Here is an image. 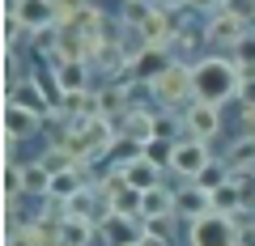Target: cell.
Here are the masks:
<instances>
[{
    "label": "cell",
    "mask_w": 255,
    "mask_h": 246,
    "mask_svg": "<svg viewBox=\"0 0 255 246\" xmlns=\"http://www.w3.org/2000/svg\"><path fill=\"white\" fill-rule=\"evenodd\" d=\"M251 26H243V21L230 13V4H217V9H209V21H204V43L209 47H217V51H234L238 47V38L247 34Z\"/></svg>",
    "instance_id": "cell-4"
},
{
    "label": "cell",
    "mask_w": 255,
    "mask_h": 246,
    "mask_svg": "<svg viewBox=\"0 0 255 246\" xmlns=\"http://www.w3.org/2000/svg\"><path fill=\"white\" fill-rule=\"evenodd\" d=\"M238 102L255 110V77H251V81H243V93H238Z\"/></svg>",
    "instance_id": "cell-27"
},
{
    "label": "cell",
    "mask_w": 255,
    "mask_h": 246,
    "mask_svg": "<svg viewBox=\"0 0 255 246\" xmlns=\"http://www.w3.org/2000/svg\"><path fill=\"white\" fill-rule=\"evenodd\" d=\"M174 212L187 217V221H200V217H209V212H217V208H213V195L204 191V187L187 182L183 191H174Z\"/></svg>",
    "instance_id": "cell-13"
},
{
    "label": "cell",
    "mask_w": 255,
    "mask_h": 246,
    "mask_svg": "<svg viewBox=\"0 0 255 246\" xmlns=\"http://www.w3.org/2000/svg\"><path fill=\"white\" fill-rule=\"evenodd\" d=\"M0 115H4V140H9V145L30 140L38 128H43V119H38V115H30V110H21V106H9V102H4Z\"/></svg>",
    "instance_id": "cell-14"
},
{
    "label": "cell",
    "mask_w": 255,
    "mask_h": 246,
    "mask_svg": "<svg viewBox=\"0 0 255 246\" xmlns=\"http://www.w3.org/2000/svg\"><path fill=\"white\" fill-rule=\"evenodd\" d=\"M183 132H187V140H200V145H209V140L221 132V106L191 102V106L183 110Z\"/></svg>",
    "instance_id": "cell-6"
},
{
    "label": "cell",
    "mask_w": 255,
    "mask_h": 246,
    "mask_svg": "<svg viewBox=\"0 0 255 246\" xmlns=\"http://www.w3.org/2000/svg\"><path fill=\"white\" fill-rule=\"evenodd\" d=\"M174 64H179V60H174V55L166 51V47H149V51L140 55L136 64L128 68V77H132V81H140V85H153L157 77H162L166 68H174ZM128 77H124V81H128Z\"/></svg>",
    "instance_id": "cell-11"
},
{
    "label": "cell",
    "mask_w": 255,
    "mask_h": 246,
    "mask_svg": "<svg viewBox=\"0 0 255 246\" xmlns=\"http://www.w3.org/2000/svg\"><path fill=\"white\" fill-rule=\"evenodd\" d=\"M191 93L196 102H209V106H221V102L238 98L243 93V77H238V64L226 60V55H204L191 64Z\"/></svg>",
    "instance_id": "cell-1"
},
{
    "label": "cell",
    "mask_w": 255,
    "mask_h": 246,
    "mask_svg": "<svg viewBox=\"0 0 255 246\" xmlns=\"http://www.w3.org/2000/svg\"><path fill=\"white\" fill-rule=\"evenodd\" d=\"M94 238H98V225L94 221H85V217H64V225H60V242L64 246H94Z\"/></svg>",
    "instance_id": "cell-17"
},
{
    "label": "cell",
    "mask_w": 255,
    "mask_h": 246,
    "mask_svg": "<svg viewBox=\"0 0 255 246\" xmlns=\"http://www.w3.org/2000/svg\"><path fill=\"white\" fill-rule=\"evenodd\" d=\"M4 102L30 110V115H38V119H51V110H55V102L47 98V89H43L38 77H17V81L4 89Z\"/></svg>",
    "instance_id": "cell-5"
},
{
    "label": "cell",
    "mask_w": 255,
    "mask_h": 246,
    "mask_svg": "<svg viewBox=\"0 0 255 246\" xmlns=\"http://www.w3.org/2000/svg\"><path fill=\"white\" fill-rule=\"evenodd\" d=\"M230 55H234V64H238V68H255V30H247Z\"/></svg>",
    "instance_id": "cell-25"
},
{
    "label": "cell",
    "mask_w": 255,
    "mask_h": 246,
    "mask_svg": "<svg viewBox=\"0 0 255 246\" xmlns=\"http://www.w3.org/2000/svg\"><path fill=\"white\" fill-rule=\"evenodd\" d=\"M115 165L124 170L128 187H132V191H140V195H149V191H157V187H162V165L149 162L145 153H140V157H128V162H115Z\"/></svg>",
    "instance_id": "cell-8"
},
{
    "label": "cell",
    "mask_w": 255,
    "mask_h": 246,
    "mask_svg": "<svg viewBox=\"0 0 255 246\" xmlns=\"http://www.w3.org/2000/svg\"><path fill=\"white\" fill-rule=\"evenodd\" d=\"M85 187V174L81 170H68V174H51V191H47V200L55 204H68L77 191Z\"/></svg>",
    "instance_id": "cell-19"
},
{
    "label": "cell",
    "mask_w": 255,
    "mask_h": 246,
    "mask_svg": "<svg viewBox=\"0 0 255 246\" xmlns=\"http://www.w3.org/2000/svg\"><path fill=\"white\" fill-rule=\"evenodd\" d=\"M149 93H153V102H162L166 110L191 106V102H196V93H191V64H174V68H166V73L157 77L153 85H149Z\"/></svg>",
    "instance_id": "cell-2"
},
{
    "label": "cell",
    "mask_w": 255,
    "mask_h": 246,
    "mask_svg": "<svg viewBox=\"0 0 255 246\" xmlns=\"http://www.w3.org/2000/svg\"><path fill=\"white\" fill-rule=\"evenodd\" d=\"M140 246H174V242H162V238H140Z\"/></svg>",
    "instance_id": "cell-30"
},
{
    "label": "cell",
    "mask_w": 255,
    "mask_h": 246,
    "mask_svg": "<svg viewBox=\"0 0 255 246\" xmlns=\"http://www.w3.org/2000/svg\"><path fill=\"white\" fill-rule=\"evenodd\" d=\"M187 242L191 246H238V221L230 212H209V217L191 221Z\"/></svg>",
    "instance_id": "cell-3"
},
{
    "label": "cell",
    "mask_w": 255,
    "mask_h": 246,
    "mask_svg": "<svg viewBox=\"0 0 255 246\" xmlns=\"http://www.w3.org/2000/svg\"><path fill=\"white\" fill-rule=\"evenodd\" d=\"M157 217H179L174 212V191H166V187H157L140 200V221H157Z\"/></svg>",
    "instance_id": "cell-18"
},
{
    "label": "cell",
    "mask_w": 255,
    "mask_h": 246,
    "mask_svg": "<svg viewBox=\"0 0 255 246\" xmlns=\"http://www.w3.org/2000/svg\"><path fill=\"white\" fill-rule=\"evenodd\" d=\"M145 238H162V242H174V217H157V221H140Z\"/></svg>",
    "instance_id": "cell-26"
},
{
    "label": "cell",
    "mask_w": 255,
    "mask_h": 246,
    "mask_svg": "<svg viewBox=\"0 0 255 246\" xmlns=\"http://www.w3.org/2000/svg\"><path fill=\"white\" fill-rule=\"evenodd\" d=\"M238 246H255V225H243V229H238Z\"/></svg>",
    "instance_id": "cell-28"
},
{
    "label": "cell",
    "mask_w": 255,
    "mask_h": 246,
    "mask_svg": "<svg viewBox=\"0 0 255 246\" xmlns=\"http://www.w3.org/2000/svg\"><path fill=\"white\" fill-rule=\"evenodd\" d=\"M140 200H145L140 191H132V187H124V191H119L115 200H111V212H115V217H128V221H132V217L140 221Z\"/></svg>",
    "instance_id": "cell-23"
},
{
    "label": "cell",
    "mask_w": 255,
    "mask_h": 246,
    "mask_svg": "<svg viewBox=\"0 0 255 246\" xmlns=\"http://www.w3.org/2000/svg\"><path fill=\"white\" fill-rule=\"evenodd\" d=\"M13 73H17V55L4 51V77H9V85H13Z\"/></svg>",
    "instance_id": "cell-29"
},
{
    "label": "cell",
    "mask_w": 255,
    "mask_h": 246,
    "mask_svg": "<svg viewBox=\"0 0 255 246\" xmlns=\"http://www.w3.org/2000/svg\"><path fill=\"white\" fill-rule=\"evenodd\" d=\"M213 208H217V212H238V208H243V195H238L234 178H230L221 191H213Z\"/></svg>",
    "instance_id": "cell-24"
},
{
    "label": "cell",
    "mask_w": 255,
    "mask_h": 246,
    "mask_svg": "<svg viewBox=\"0 0 255 246\" xmlns=\"http://www.w3.org/2000/svg\"><path fill=\"white\" fill-rule=\"evenodd\" d=\"M213 162V153H209V145H200V140H179L174 145V153H170V170L174 174H183V178H200V170Z\"/></svg>",
    "instance_id": "cell-7"
},
{
    "label": "cell",
    "mask_w": 255,
    "mask_h": 246,
    "mask_svg": "<svg viewBox=\"0 0 255 246\" xmlns=\"http://www.w3.org/2000/svg\"><path fill=\"white\" fill-rule=\"evenodd\" d=\"M221 162L230 165V174H255V140L251 136H234V145L226 149Z\"/></svg>",
    "instance_id": "cell-16"
},
{
    "label": "cell",
    "mask_w": 255,
    "mask_h": 246,
    "mask_svg": "<svg viewBox=\"0 0 255 246\" xmlns=\"http://www.w3.org/2000/svg\"><path fill=\"white\" fill-rule=\"evenodd\" d=\"M38 162H43V170H51V174H68V170H81V162H77V157L68 153V149H60V145H51V149H47L43 157H38Z\"/></svg>",
    "instance_id": "cell-21"
},
{
    "label": "cell",
    "mask_w": 255,
    "mask_h": 246,
    "mask_svg": "<svg viewBox=\"0 0 255 246\" xmlns=\"http://www.w3.org/2000/svg\"><path fill=\"white\" fill-rule=\"evenodd\" d=\"M102 238H107V246H140L145 229H140V221H128V217H111L107 225H102Z\"/></svg>",
    "instance_id": "cell-15"
},
{
    "label": "cell",
    "mask_w": 255,
    "mask_h": 246,
    "mask_svg": "<svg viewBox=\"0 0 255 246\" xmlns=\"http://www.w3.org/2000/svg\"><path fill=\"white\" fill-rule=\"evenodd\" d=\"M13 17L26 26V34L55 30V26H60V4H47V0H21V4H13Z\"/></svg>",
    "instance_id": "cell-9"
},
{
    "label": "cell",
    "mask_w": 255,
    "mask_h": 246,
    "mask_svg": "<svg viewBox=\"0 0 255 246\" xmlns=\"http://www.w3.org/2000/svg\"><path fill=\"white\" fill-rule=\"evenodd\" d=\"M47 191H51V170H43V162L26 165V191H21V195H34V200H47Z\"/></svg>",
    "instance_id": "cell-22"
},
{
    "label": "cell",
    "mask_w": 255,
    "mask_h": 246,
    "mask_svg": "<svg viewBox=\"0 0 255 246\" xmlns=\"http://www.w3.org/2000/svg\"><path fill=\"white\" fill-rule=\"evenodd\" d=\"M230 178H234V174H230V165L213 157V162H209V165H204V170H200V178H196V187H204V191L213 195V191H221V187H226Z\"/></svg>",
    "instance_id": "cell-20"
},
{
    "label": "cell",
    "mask_w": 255,
    "mask_h": 246,
    "mask_svg": "<svg viewBox=\"0 0 255 246\" xmlns=\"http://www.w3.org/2000/svg\"><path fill=\"white\" fill-rule=\"evenodd\" d=\"M51 81L60 89V98L90 89V64L85 60H51Z\"/></svg>",
    "instance_id": "cell-10"
},
{
    "label": "cell",
    "mask_w": 255,
    "mask_h": 246,
    "mask_svg": "<svg viewBox=\"0 0 255 246\" xmlns=\"http://www.w3.org/2000/svg\"><path fill=\"white\" fill-rule=\"evenodd\" d=\"M119 140H132L136 149H149V145L157 140V115L136 106L132 115L124 119V123H119Z\"/></svg>",
    "instance_id": "cell-12"
}]
</instances>
